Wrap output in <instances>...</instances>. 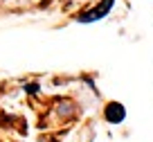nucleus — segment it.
Listing matches in <instances>:
<instances>
[{"label":"nucleus","instance_id":"nucleus-1","mask_svg":"<svg viewBox=\"0 0 153 142\" xmlns=\"http://www.w3.org/2000/svg\"><path fill=\"white\" fill-rule=\"evenodd\" d=\"M113 5H115V0H101L99 5H95V7H90V9H86L83 14H79L76 20H79V23H97V20L108 16V11L113 9Z\"/></svg>","mask_w":153,"mask_h":142},{"label":"nucleus","instance_id":"nucleus-2","mask_svg":"<svg viewBox=\"0 0 153 142\" xmlns=\"http://www.w3.org/2000/svg\"><path fill=\"white\" fill-rule=\"evenodd\" d=\"M104 117H106V122H110V124L124 122V117H126L124 104H120V102H110V104L104 108Z\"/></svg>","mask_w":153,"mask_h":142}]
</instances>
